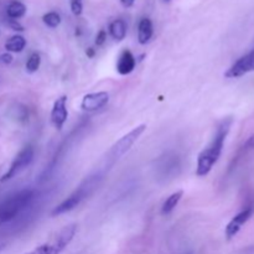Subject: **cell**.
<instances>
[{
  "instance_id": "1",
  "label": "cell",
  "mask_w": 254,
  "mask_h": 254,
  "mask_svg": "<svg viewBox=\"0 0 254 254\" xmlns=\"http://www.w3.org/2000/svg\"><path fill=\"white\" fill-rule=\"evenodd\" d=\"M232 118L223 119L220 126L217 127V130H216V134L211 143L198 154L197 166H196V175L197 176L203 178V176L208 175L215 164L218 161L223 146H225L226 138H227L231 127H232Z\"/></svg>"
},
{
  "instance_id": "2",
  "label": "cell",
  "mask_w": 254,
  "mask_h": 254,
  "mask_svg": "<svg viewBox=\"0 0 254 254\" xmlns=\"http://www.w3.org/2000/svg\"><path fill=\"white\" fill-rule=\"evenodd\" d=\"M34 197L35 191L32 189H24L2 201L0 203V226L12 221L22 211L26 210Z\"/></svg>"
},
{
  "instance_id": "3",
  "label": "cell",
  "mask_w": 254,
  "mask_h": 254,
  "mask_svg": "<svg viewBox=\"0 0 254 254\" xmlns=\"http://www.w3.org/2000/svg\"><path fill=\"white\" fill-rule=\"evenodd\" d=\"M76 231L77 226L74 223L64 226L51 241L39 246L26 254H61L64 251V248L72 242L74 235H76Z\"/></svg>"
},
{
  "instance_id": "4",
  "label": "cell",
  "mask_w": 254,
  "mask_h": 254,
  "mask_svg": "<svg viewBox=\"0 0 254 254\" xmlns=\"http://www.w3.org/2000/svg\"><path fill=\"white\" fill-rule=\"evenodd\" d=\"M35 150L31 145H27L25 148H22L21 150L19 151L15 159L12 160L11 165L7 169L6 173L0 178V183H6V181L11 180L12 178H15L16 175H19L21 171H24L30 164L34 160Z\"/></svg>"
},
{
  "instance_id": "5",
  "label": "cell",
  "mask_w": 254,
  "mask_h": 254,
  "mask_svg": "<svg viewBox=\"0 0 254 254\" xmlns=\"http://www.w3.org/2000/svg\"><path fill=\"white\" fill-rule=\"evenodd\" d=\"M145 130H146L145 124H140V126H136L135 128L131 129L128 134L122 136V138L119 139L113 146H112L111 151H109V158L114 159V160L122 158L124 154H127L129 150H130L131 146L135 144V141L140 138L141 134H143Z\"/></svg>"
},
{
  "instance_id": "6",
  "label": "cell",
  "mask_w": 254,
  "mask_h": 254,
  "mask_svg": "<svg viewBox=\"0 0 254 254\" xmlns=\"http://www.w3.org/2000/svg\"><path fill=\"white\" fill-rule=\"evenodd\" d=\"M254 215V200H251L248 202V205L243 208L241 212H238L232 220L228 222V225L226 226L225 230V235L227 241H231L238 232L241 231V228L248 222V221L252 218V216Z\"/></svg>"
},
{
  "instance_id": "7",
  "label": "cell",
  "mask_w": 254,
  "mask_h": 254,
  "mask_svg": "<svg viewBox=\"0 0 254 254\" xmlns=\"http://www.w3.org/2000/svg\"><path fill=\"white\" fill-rule=\"evenodd\" d=\"M88 189L89 188L87 185L79 186V188L77 189L76 191H73V192H72L71 195L66 198V200L62 201L60 205H57L56 207L52 210V212H51L52 217L64 215V213L69 212V211H72L73 208H76L77 206L81 203V201L87 196V193H88L87 192V191H88Z\"/></svg>"
},
{
  "instance_id": "8",
  "label": "cell",
  "mask_w": 254,
  "mask_h": 254,
  "mask_svg": "<svg viewBox=\"0 0 254 254\" xmlns=\"http://www.w3.org/2000/svg\"><path fill=\"white\" fill-rule=\"evenodd\" d=\"M254 72V49L238 59L227 71L225 72V77L227 78H238L245 74Z\"/></svg>"
},
{
  "instance_id": "9",
  "label": "cell",
  "mask_w": 254,
  "mask_h": 254,
  "mask_svg": "<svg viewBox=\"0 0 254 254\" xmlns=\"http://www.w3.org/2000/svg\"><path fill=\"white\" fill-rule=\"evenodd\" d=\"M109 102L108 92H96V93H88L82 98L81 108L84 112H96L106 107Z\"/></svg>"
},
{
  "instance_id": "10",
  "label": "cell",
  "mask_w": 254,
  "mask_h": 254,
  "mask_svg": "<svg viewBox=\"0 0 254 254\" xmlns=\"http://www.w3.org/2000/svg\"><path fill=\"white\" fill-rule=\"evenodd\" d=\"M68 118V111H67V96H61L55 101L54 107L51 111V123L57 130L64 128Z\"/></svg>"
},
{
  "instance_id": "11",
  "label": "cell",
  "mask_w": 254,
  "mask_h": 254,
  "mask_svg": "<svg viewBox=\"0 0 254 254\" xmlns=\"http://www.w3.org/2000/svg\"><path fill=\"white\" fill-rule=\"evenodd\" d=\"M136 66V59L129 50H123L117 61V71L122 76L131 73Z\"/></svg>"
},
{
  "instance_id": "12",
  "label": "cell",
  "mask_w": 254,
  "mask_h": 254,
  "mask_svg": "<svg viewBox=\"0 0 254 254\" xmlns=\"http://www.w3.org/2000/svg\"><path fill=\"white\" fill-rule=\"evenodd\" d=\"M154 34L153 22L148 17H144L139 21L138 25V41L140 45H145L150 41Z\"/></svg>"
},
{
  "instance_id": "13",
  "label": "cell",
  "mask_w": 254,
  "mask_h": 254,
  "mask_svg": "<svg viewBox=\"0 0 254 254\" xmlns=\"http://www.w3.org/2000/svg\"><path fill=\"white\" fill-rule=\"evenodd\" d=\"M109 34L116 41H123L127 36V24L124 20L117 19L109 25Z\"/></svg>"
},
{
  "instance_id": "14",
  "label": "cell",
  "mask_w": 254,
  "mask_h": 254,
  "mask_svg": "<svg viewBox=\"0 0 254 254\" xmlns=\"http://www.w3.org/2000/svg\"><path fill=\"white\" fill-rule=\"evenodd\" d=\"M25 46H26V40L21 35H14V36L9 37L4 45L6 52H10V54L11 52L19 54V52H21L25 49Z\"/></svg>"
},
{
  "instance_id": "15",
  "label": "cell",
  "mask_w": 254,
  "mask_h": 254,
  "mask_svg": "<svg viewBox=\"0 0 254 254\" xmlns=\"http://www.w3.org/2000/svg\"><path fill=\"white\" fill-rule=\"evenodd\" d=\"M183 196H184L183 190H179L176 191V192L171 193V195L164 201L163 207H161V213H163V215H169V213L173 212V211L175 210L176 206L179 205V202H180Z\"/></svg>"
},
{
  "instance_id": "16",
  "label": "cell",
  "mask_w": 254,
  "mask_h": 254,
  "mask_svg": "<svg viewBox=\"0 0 254 254\" xmlns=\"http://www.w3.org/2000/svg\"><path fill=\"white\" fill-rule=\"evenodd\" d=\"M26 12V6L21 1H11L6 7V14L9 19L17 20L22 17Z\"/></svg>"
},
{
  "instance_id": "17",
  "label": "cell",
  "mask_w": 254,
  "mask_h": 254,
  "mask_svg": "<svg viewBox=\"0 0 254 254\" xmlns=\"http://www.w3.org/2000/svg\"><path fill=\"white\" fill-rule=\"evenodd\" d=\"M42 21H44V24L46 25V26L55 29V27H57L61 24V16H60L59 12L50 11L46 12V14L42 16Z\"/></svg>"
},
{
  "instance_id": "18",
  "label": "cell",
  "mask_w": 254,
  "mask_h": 254,
  "mask_svg": "<svg viewBox=\"0 0 254 254\" xmlns=\"http://www.w3.org/2000/svg\"><path fill=\"white\" fill-rule=\"evenodd\" d=\"M40 64H41V57L37 52H32L26 61V71L29 73H34L40 68Z\"/></svg>"
},
{
  "instance_id": "19",
  "label": "cell",
  "mask_w": 254,
  "mask_h": 254,
  "mask_svg": "<svg viewBox=\"0 0 254 254\" xmlns=\"http://www.w3.org/2000/svg\"><path fill=\"white\" fill-rule=\"evenodd\" d=\"M82 10H83V5L82 1H71V11L73 12L76 16L82 14Z\"/></svg>"
},
{
  "instance_id": "20",
  "label": "cell",
  "mask_w": 254,
  "mask_h": 254,
  "mask_svg": "<svg viewBox=\"0 0 254 254\" xmlns=\"http://www.w3.org/2000/svg\"><path fill=\"white\" fill-rule=\"evenodd\" d=\"M107 40V31L106 30H99V32L96 36V45L97 46H103Z\"/></svg>"
},
{
  "instance_id": "21",
  "label": "cell",
  "mask_w": 254,
  "mask_h": 254,
  "mask_svg": "<svg viewBox=\"0 0 254 254\" xmlns=\"http://www.w3.org/2000/svg\"><path fill=\"white\" fill-rule=\"evenodd\" d=\"M12 60H14V57H12V55L10 52H5V54L0 55V64H10L12 62Z\"/></svg>"
},
{
  "instance_id": "22",
  "label": "cell",
  "mask_w": 254,
  "mask_h": 254,
  "mask_svg": "<svg viewBox=\"0 0 254 254\" xmlns=\"http://www.w3.org/2000/svg\"><path fill=\"white\" fill-rule=\"evenodd\" d=\"M7 25H9L10 27H11L12 30H14V31H19V32H22L24 31V26H22L21 24H19V22L16 21V20H11L10 19L9 21H7Z\"/></svg>"
},
{
  "instance_id": "23",
  "label": "cell",
  "mask_w": 254,
  "mask_h": 254,
  "mask_svg": "<svg viewBox=\"0 0 254 254\" xmlns=\"http://www.w3.org/2000/svg\"><path fill=\"white\" fill-rule=\"evenodd\" d=\"M243 150L245 151L254 150V134H252V135L247 139V141H246L245 145H243Z\"/></svg>"
},
{
  "instance_id": "24",
  "label": "cell",
  "mask_w": 254,
  "mask_h": 254,
  "mask_svg": "<svg viewBox=\"0 0 254 254\" xmlns=\"http://www.w3.org/2000/svg\"><path fill=\"white\" fill-rule=\"evenodd\" d=\"M86 55L88 59H93V57L96 56V49H93V47H88V49L86 50Z\"/></svg>"
},
{
  "instance_id": "25",
  "label": "cell",
  "mask_w": 254,
  "mask_h": 254,
  "mask_svg": "<svg viewBox=\"0 0 254 254\" xmlns=\"http://www.w3.org/2000/svg\"><path fill=\"white\" fill-rule=\"evenodd\" d=\"M134 1H135V0H121V2L123 4V6H126V7L133 6Z\"/></svg>"
},
{
  "instance_id": "26",
  "label": "cell",
  "mask_w": 254,
  "mask_h": 254,
  "mask_svg": "<svg viewBox=\"0 0 254 254\" xmlns=\"http://www.w3.org/2000/svg\"><path fill=\"white\" fill-rule=\"evenodd\" d=\"M71 1H82V0H71Z\"/></svg>"
},
{
  "instance_id": "27",
  "label": "cell",
  "mask_w": 254,
  "mask_h": 254,
  "mask_svg": "<svg viewBox=\"0 0 254 254\" xmlns=\"http://www.w3.org/2000/svg\"><path fill=\"white\" fill-rule=\"evenodd\" d=\"M2 250V246H0V251H1Z\"/></svg>"
},
{
  "instance_id": "28",
  "label": "cell",
  "mask_w": 254,
  "mask_h": 254,
  "mask_svg": "<svg viewBox=\"0 0 254 254\" xmlns=\"http://www.w3.org/2000/svg\"><path fill=\"white\" fill-rule=\"evenodd\" d=\"M165 1H170V0H165Z\"/></svg>"
},
{
  "instance_id": "29",
  "label": "cell",
  "mask_w": 254,
  "mask_h": 254,
  "mask_svg": "<svg viewBox=\"0 0 254 254\" xmlns=\"http://www.w3.org/2000/svg\"><path fill=\"white\" fill-rule=\"evenodd\" d=\"M189 254H191V253H189Z\"/></svg>"
}]
</instances>
